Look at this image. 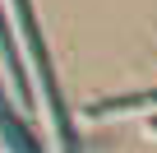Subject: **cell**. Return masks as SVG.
Instances as JSON below:
<instances>
[{"label":"cell","mask_w":157,"mask_h":153,"mask_svg":"<svg viewBox=\"0 0 157 153\" xmlns=\"http://www.w3.org/2000/svg\"><path fill=\"white\" fill-rule=\"evenodd\" d=\"M10 10H14V28H19V37L28 42V65H33V74H37L42 93H46V111H51V121H56L60 148H65V153H78V144H74V125H69V111H65L60 88H56L51 51H46V42H42V33H37V19H33V5H28V0H10Z\"/></svg>","instance_id":"6da1fadb"},{"label":"cell","mask_w":157,"mask_h":153,"mask_svg":"<svg viewBox=\"0 0 157 153\" xmlns=\"http://www.w3.org/2000/svg\"><path fill=\"white\" fill-rule=\"evenodd\" d=\"M0 144H5V153H46V148L37 144V135L19 121V111H10L5 88H0Z\"/></svg>","instance_id":"7a4b0ae2"},{"label":"cell","mask_w":157,"mask_h":153,"mask_svg":"<svg viewBox=\"0 0 157 153\" xmlns=\"http://www.w3.org/2000/svg\"><path fill=\"white\" fill-rule=\"evenodd\" d=\"M0 56L10 60V79H14V93H19L23 102H33V88H28V65L19 60V46H14V37H10V19H5V10H0Z\"/></svg>","instance_id":"3957f363"},{"label":"cell","mask_w":157,"mask_h":153,"mask_svg":"<svg viewBox=\"0 0 157 153\" xmlns=\"http://www.w3.org/2000/svg\"><path fill=\"white\" fill-rule=\"evenodd\" d=\"M139 107H157V88H148V93H125V98H106V102H97L88 116H116V111H139Z\"/></svg>","instance_id":"277c9868"},{"label":"cell","mask_w":157,"mask_h":153,"mask_svg":"<svg viewBox=\"0 0 157 153\" xmlns=\"http://www.w3.org/2000/svg\"><path fill=\"white\" fill-rule=\"evenodd\" d=\"M152 130H157V116H152Z\"/></svg>","instance_id":"5b68a950"}]
</instances>
